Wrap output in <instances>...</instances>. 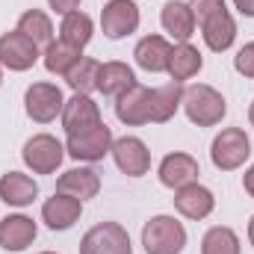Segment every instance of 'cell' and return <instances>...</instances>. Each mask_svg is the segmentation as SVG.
<instances>
[{
	"label": "cell",
	"instance_id": "obj_1",
	"mask_svg": "<svg viewBox=\"0 0 254 254\" xmlns=\"http://www.w3.org/2000/svg\"><path fill=\"white\" fill-rule=\"evenodd\" d=\"M190 9L195 15V24L201 27L204 45L216 54H225L237 39V24L228 12L225 0H190Z\"/></svg>",
	"mask_w": 254,
	"mask_h": 254
},
{
	"label": "cell",
	"instance_id": "obj_2",
	"mask_svg": "<svg viewBox=\"0 0 254 254\" xmlns=\"http://www.w3.org/2000/svg\"><path fill=\"white\" fill-rule=\"evenodd\" d=\"M184 113L192 125L198 127H213L219 125L228 113V101L222 98L219 89L207 86V83H195V86H187L184 89Z\"/></svg>",
	"mask_w": 254,
	"mask_h": 254
},
{
	"label": "cell",
	"instance_id": "obj_3",
	"mask_svg": "<svg viewBox=\"0 0 254 254\" xmlns=\"http://www.w3.org/2000/svg\"><path fill=\"white\" fill-rule=\"evenodd\" d=\"M142 246L148 254H181L187 249V228L175 216H154L142 228Z\"/></svg>",
	"mask_w": 254,
	"mask_h": 254
},
{
	"label": "cell",
	"instance_id": "obj_4",
	"mask_svg": "<svg viewBox=\"0 0 254 254\" xmlns=\"http://www.w3.org/2000/svg\"><path fill=\"white\" fill-rule=\"evenodd\" d=\"M113 130L98 122L92 127H83L77 133H68V142H65V154L71 160H80V163H98L104 160L110 151H113Z\"/></svg>",
	"mask_w": 254,
	"mask_h": 254
},
{
	"label": "cell",
	"instance_id": "obj_5",
	"mask_svg": "<svg viewBox=\"0 0 254 254\" xmlns=\"http://www.w3.org/2000/svg\"><path fill=\"white\" fill-rule=\"evenodd\" d=\"M252 154V139L243 127H225L213 145H210V160L219 172H234L240 169Z\"/></svg>",
	"mask_w": 254,
	"mask_h": 254
},
{
	"label": "cell",
	"instance_id": "obj_6",
	"mask_svg": "<svg viewBox=\"0 0 254 254\" xmlns=\"http://www.w3.org/2000/svg\"><path fill=\"white\" fill-rule=\"evenodd\" d=\"M21 157L33 175H54L65 160V145L51 133H36L24 142Z\"/></svg>",
	"mask_w": 254,
	"mask_h": 254
},
{
	"label": "cell",
	"instance_id": "obj_7",
	"mask_svg": "<svg viewBox=\"0 0 254 254\" xmlns=\"http://www.w3.org/2000/svg\"><path fill=\"white\" fill-rule=\"evenodd\" d=\"M80 254H133L130 234L119 222H98L83 234Z\"/></svg>",
	"mask_w": 254,
	"mask_h": 254
},
{
	"label": "cell",
	"instance_id": "obj_8",
	"mask_svg": "<svg viewBox=\"0 0 254 254\" xmlns=\"http://www.w3.org/2000/svg\"><path fill=\"white\" fill-rule=\"evenodd\" d=\"M63 107H65L63 89L54 86V83H33L24 92V110L39 125H48L57 116H63Z\"/></svg>",
	"mask_w": 254,
	"mask_h": 254
},
{
	"label": "cell",
	"instance_id": "obj_9",
	"mask_svg": "<svg viewBox=\"0 0 254 254\" xmlns=\"http://www.w3.org/2000/svg\"><path fill=\"white\" fill-rule=\"evenodd\" d=\"M139 6L133 0H107L101 9V27L107 39H125L139 30Z\"/></svg>",
	"mask_w": 254,
	"mask_h": 254
},
{
	"label": "cell",
	"instance_id": "obj_10",
	"mask_svg": "<svg viewBox=\"0 0 254 254\" xmlns=\"http://www.w3.org/2000/svg\"><path fill=\"white\" fill-rule=\"evenodd\" d=\"M42 51L36 42H30L24 33L12 30L0 36V65L9 71H30L33 65L39 63Z\"/></svg>",
	"mask_w": 254,
	"mask_h": 254
},
{
	"label": "cell",
	"instance_id": "obj_11",
	"mask_svg": "<svg viewBox=\"0 0 254 254\" xmlns=\"http://www.w3.org/2000/svg\"><path fill=\"white\" fill-rule=\"evenodd\" d=\"M113 160L127 178H142L151 169V151L139 136H122L113 142Z\"/></svg>",
	"mask_w": 254,
	"mask_h": 254
},
{
	"label": "cell",
	"instance_id": "obj_12",
	"mask_svg": "<svg viewBox=\"0 0 254 254\" xmlns=\"http://www.w3.org/2000/svg\"><path fill=\"white\" fill-rule=\"evenodd\" d=\"M116 116L127 127H139L151 122V89L142 83H133L127 92L116 98Z\"/></svg>",
	"mask_w": 254,
	"mask_h": 254
},
{
	"label": "cell",
	"instance_id": "obj_13",
	"mask_svg": "<svg viewBox=\"0 0 254 254\" xmlns=\"http://www.w3.org/2000/svg\"><path fill=\"white\" fill-rule=\"evenodd\" d=\"M160 184L169 187V190H181V187H190L198 181L201 169H198V160L192 154L184 151H175V154H166L163 163H160Z\"/></svg>",
	"mask_w": 254,
	"mask_h": 254
},
{
	"label": "cell",
	"instance_id": "obj_14",
	"mask_svg": "<svg viewBox=\"0 0 254 254\" xmlns=\"http://www.w3.org/2000/svg\"><path fill=\"white\" fill-rule=\"evenodd\" d=\"M80 213H83V201L63 195V192H54V198H48L42 204V222L51 231H68L80 219Z\"/></svg>",
	"mask_w": 254,
	"mask_h": 254
},
{
	"label": "cell",
	"instance_id": "obj_15",
	"mask_svg": "<svg viewBox=\"0 0 254 254\" xmlns=\"http://www.w3.org/2000/svg\"><path fill=\"white\" fill-rule=\"evenodd\" d=\"M213 207H216L213 192L207 190V187H201L198 181H195V184H190V187H181V190H178V195H175V210H178L181 216L192 219V222L207 219V216L213 213Z\"/></svg>",
	"mask_w": 254,
	"mask_h": 254
},
{
	"label": "cell",
	"instance_id": "obj_16",
	"mask_svg": "<svg viewBox=\"0 0 254 254\" xmlns=\"http://www.w3.org/2000/svg\"><path fill=\"white\" fill-rule=\"evenodd\" d=\"M36 234H39V228H36V222L30 216H21V213L6 216L0 222V249H6V252H24V249L33 246Z\"/></svg>",
	"mask_w": 254,
	"mask_h": 254
},
{
	"label": "cell",
	"instance_id": "obj_17",
	"mask_svg": "<svg viewBox=\"0 0 254 254\" xmlns=\"http://www.w3.org/2000/svg\"><path fill=\"white\" fill-rule=\"evenodd\" d=\"M57 192L71 195V198H80V201L95 198L101 192V175L95 169H89V166L68 169L65 175H60V181H57Z\"/></svg>",
	"mask_w": 254,
	"mask_h": 254
},
{
	"label": "cell",
	"instance_id": "obj_18",
	"mask_svg": "<svg viewBox=\"0 0 254 254\" xmlns=\"http://www.w3.org/2000/svg\"><path fill=\"white\" fill-rule=\"evenodd\" d=\"M101 122V110H98V104L89 98V95H77L74 92V98H68L63 107V127L65 133H77V130H83V127H92Z\"/></svg>",
	"mask_w": 254,
	"mask_h": 254
},
{
	"label": "cell",
	"instance_id": "obj_19",
	"mask_svg": "<svg viewBox=\"0 0 254 254\" xmlns=\"http://www.w3.org/2000/svg\"><path fill=\"white\" fill-rule=\"evenodd\" d=\"M160 24L178 42H190V36L195 33V15H192L190 3L184 0H169L160 12Z\"/></svg>",
	"mask_w": 254,
	"mask_h": 254
},
{
	"label": "cell",
	"instance_id": "obj_20",
	"mask_svg": "<svg viewBox=\"0 0 254 254\" xmlns=\"http://www.w3.org/2000/svg\"><path fill=\"white\" fill-rule=\"evenodd\" d=\"M136 65L151 71V74H160V71H169V57H172V45L163 39V36H145L139 39L136 51Z\"/></svg>",
	"mask_w": 254,
	"mask_h": 254
},
{
	"label": "cell",
	"instance_id": "obj_21",
	"mask_svg": "<svg viewBox=\"0 0 254 254\" xmlns=\"http://www.w3.org/2000/svg\"><path fill=\"white\" fill-rule=\"evenodd\" d=\"M36 195H39V184L30 175L6 172L0 178V201L9 204V207H27V204L36 201Z\"/></svg>",
	"mask_w": 254,
	"mask_h": 254
},
{
	"label": "cell",
	"instance_id": "obj_22",
	"mask_svg": "<svg viewBox=\"0 0 254 254\" xmlns=\"http://www.w3.org/2000/svg\"><path fill=\"white\" fill-rule=\"evenodd\" d=\"M184 104V86L181 83H166L151 89V122L154 125H166L169 119H175V113Z\"/></svg>",
	"mask_w": 254,
	"mask_h": 254
},
{
	"label": "cell",
	"instance_id": "obj_23",
	"mask_svg": "<svg viewBox=\"0 0 254 254\" xmlns=\"http://www.w3.org/2000/svg\"><path fill=\"white\" fill-rule=\"evenodd\" d=\"M136 83V74L127 63H104L101 65V74H98V92H104L107 98H119L122 92H127L130 86Z\"/></svg>",
	"mask_w": 254,
	"mask_h": 254
},
{
	"label": "cell",
	"instance_id": "obj_24",
	"mask_svg": "<svg viewBox=\"0 0 254 254\" xmlns=\"http://www.w3.org/2000/svg\"><path fill=\"white\" fill-rule=\"evenodd\" d=\"M201 54H198V48H192L190 42H178L175 48H172V57H169V74H172V80L175 83H184V80H190L195 77L198 71H201Z\"/></svg>",
	"mask_w": 254,
	"mask_h": 254
},
{
	"label": "cell",
	"instance_id": "obj_25",
	"mask_svg": "<svg viewBox=\"0 0 254 254\" xmlns=\"http://www.w3.org/2000/svg\"><path fill=\"white\" fill-rule=\"evenodd\" d=\"M15 30L24 33L30 42H36L39 51L54 42V24H51V18H48L42 9H27V12L18 18V27H15Z\"/></svg>",
	"mask_w": 254,
	"mask_h": 254
},
{
	"label": "cell",
	"instance_id": "obj_26",
	"mask_svg": "<svg viewBox=\"0 0 254 254\" xmlns=\"http://www.w3.org/2000/svg\"><path fill=\"white\" fill-rule=\"evenodd\" d=\"M42 60H45V68H48L51 74L65 77L74 65L83 60V51H80V48H74V45H68V42H63V39H57V42H51V45L45 48Z\"/></svg>",
	"mask_w": 254,
	"mask_h": 254
},
{
	"label": "cell",
	"instance_id": "obj_27",
	"mask_svg": "<svg viewBox=\"0 0 254 254\" xmlns=\"http://www.w3.org/2000/svg\"><path fill=\"white\" fill-rule=\"evenodd\" d=\"M92 30H95L92 18H89L86 12H80V9H77V12H68V15H63V24H60V39L83 51V48L92 42Z\"/></svg>",
	"mask_w": 254,
	"mask_h": 254
},
{
	"label": "cell",
	"instance_id": "obj_28",
	"mask_svg": "<svg viewBox=\"0 0 254 254\" xmlns=\"http://www.w3.org/2000/svg\"><path fill=\"white\" fill-rule=\"evenodd\" d=\"M98 74H101V63L83 57L80 63L65 74V83H68L77 95H92V92L98 89Z\"/></svg>",
	"mask_w": 254,
	"mask_h": 254
},
{
	"label": "cell",
	"instance_id": "obj_29",
	"mask_svg": "<svg viewBox=\"0 0 254 254\" xmlns=\"http://www.w3.org/2000/svg\"><path fill=\"white\" fill-rule=\"evenodd\" d=\"M240 237L234 228H225V225H216L204 234L201 240V254H240Z\"/></svg>",
	"mask_w": 254,
	"mask_h": 254
},
{
	"label": "cell",
	"instance_id": "obj_30",
	"mask_svg": "<svg viewBox=\"0 0 254 254\" xmlns=\"http://www.w3.org/2000/svg\"><path fill=\"white\" fill-rule=\"evenodd\" d=\"M234 68H237L243 77H252L254 80V42L243 45V48L237 51V57H234Z\"/></svg>",
	"mask_w": 254,
	"mask_h": 254
},
{
	"label": "cell",
	"instance_id": "obj_31",
	"mask_svg": "<svg viewBox=\"0 0 254 254\" xmlns=\"http://www.w3.org/2000/svg\"><path fill=\"white\" fill-rule=\"evenodd\" d=\"M48 3H51V9L57 15H68V12H77L80 9V0H48Z\"/></svg>",
	"mask_w": 254,
	"mask_h": 254
},
{
	"label": "cell",
	"instance_id": "obj_32",
	"mask_svg": "<svg viewBox=\"0 0 254 254\" xmlns=\"http://www.w3.org/2000/svg\"><path fill=\"white\" fill-rule=\"evenodd\" d=\"M234 6L240 9V15H246V18H254V0H234Z\"/></svg>",
	"mask_w": 254,
	"mask_h": 254
},
{
	"label": "cell",
	"instance_id": "obj_33",
	"mask_svg": "<svg viewBox=\"0 0 254 254\" xmlns=\"http://www.w3.org/2000/svg\"><path fill=\"white\" fill-rule=\"evenodd\" d=\"M243 190H246V192L254 198V166L246 172V175H243Z\"/></svg>",
	"mask_w": 254,
	"mask_h": 254
},
{
	"label": "cell",
	"instance_id": "obj_34",
	"mask_svg": "<svg viewBox=\"0 0 254 254\" xmlns=\"http://www.w3.org/2000/svg\"><path fill=\"white\" fill-rule=\"evenodd\" d=\"M249 243L254 246V216H252V222H249Z\"/></svg>",
	"mask_w": 254,
	"mask_h": 254
},
{
	"label": "cell",
	"instance_id": "obj_35",
	"mask_svg": "<svg viewBox=\"0 0 254 254\" xmlns=\"http://www.w3.org/2000/svg\"><path fill=\"white\" fill-rule=\"evenodd\" d=\"M249 122H252V127H254V101H252V107H249Z\"/></svg>",
	"mask_w": 254,
	"mask_h": 254
},
{
	"label": "cell",
	"instance_id": "obj_36",
	"mask_svg": "<svg viewBox=\"0 0 254 254\" xmlns=\"http://www.w3.org/2000/svg\"><path fill=\"white\" fill-rule=\"evenodd\" d=\"M42 254H57V252H42Z\"/></svg>",
	"mask_w": 254,
	"mask_h": 254
},
{
	"label": "cell",
	"instance_id": "obj_37",
	"mask_svg": "<svg viewBox=\"0 0 254 254\" xmlns=\"http://www.w3.org/2000/svg\"><path fill=\"white\" fill-rule=\"evenodd\" d=\"M0 83H3V71H0Z\"/></svg>",
	"mask_w": 254,
	"mask_h": 254
}]
</instances>
